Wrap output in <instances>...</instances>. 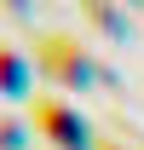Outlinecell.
Instances as JSON below:
<instances>
[{
	"label": "cell",
	"instance_id": "7a4b0ae2",
	"mask_svg": "<svg viewBox=\"0 0 144 150\" xmlns=\"http://www.w3.org/2000/svg\"><path fill=\"white\" fill-rule=\"evenodd\" d=\"M35 121L46 127V139L64 144V150H87L92 144V139H87V121H81L64 98H35Z\"/></svg>",
	"mask_w": 144,
	"mask_h": 150
},
{
	"label": "cell",
	"instance_id": "6da1fadb",
	"mask_svg": "<svg viewBox=\"0 0 144 150\" xmlns=\"http://www.w3.org/2000/svg\"><path fill=\"white\" fill-rule=\"evenodd\" d=\"M35 64H40V75L46 81H58V87H81V81H92V58L81 52V40H69V35H40L35 40Z\"/></svg>",
	"mask_w": 144,
	"mask_h": 150
},
{
	"label": "cell",
	"instance_id": "5b68a950",
	"mask_svg": "<svg viewBox=\"0 0 144 150\" xmlns=\"http://www.w3.org/2000/svg\"><path fill=\"white\" fill-rule=\"evenodd\" d=\"M23 144V127L18 121H6V115H0V150H18Z\"/></svg>",
	"mask_w": 144,
	"mask_h": 150
},
{
	"label": "cell",
	"instance_id": "277c9868",
	"mask_svg": "<svg viewBox=\"0 0 144 150\" xmlns=\"http://www.w3.org/2000/svg\"><path fill=\"white\" fill-rule=\"evenodd\" d=\"M81 12L98 23V35H109V40L127 35V12H115V0H81Z\"/></svg>",
	"mask_w": 144,
	"mask_h": 150
},
{
	"label": "cell",
	"instance_id": "3957f363",
	"mask_svg": "<svg viewBox=\"0 0 144 150\" xmlns=\"http://www.w3.org/2000/svg\"><path fill=\"white\" fill-rule=\"evenodd\" d=\"M23 87H29V58H23L12 40H0V93H6V98H18Z\"/></svg>",
	"mask_w": 144,
	"mask_h": 150
}]
</instances>
